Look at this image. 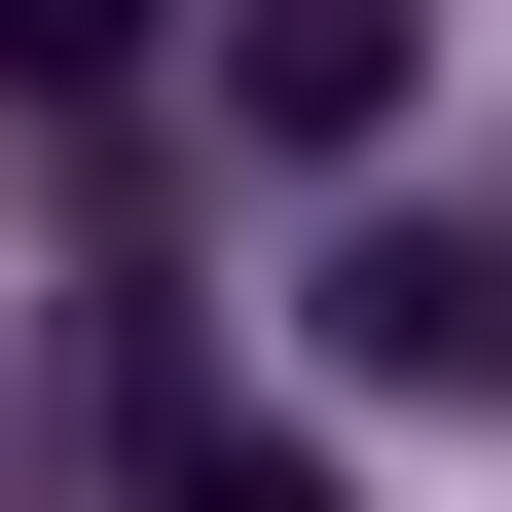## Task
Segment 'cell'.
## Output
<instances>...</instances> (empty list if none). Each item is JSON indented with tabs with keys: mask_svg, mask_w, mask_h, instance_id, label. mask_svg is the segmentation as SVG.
<instances>
[{
	"mask_svg": "<svg viewBox=\"0 0 512 512\" xmlns=\"http://www.w3.org/2000/svg\"><path fill=\"white\" fill-rule=\"evenodd\" d=\"M147 37H183V0H0V74H37V110H110Z\"/></svg>",
	"mask_w": 512,
	"mask_h": 512,
	"instance_id": "277c9868",
	"label": "cell"
},
{
	"mask_svg": "<svg viewBox=\"0 0 512 512\" xmlns=\"http://www.w3.org/2000/svg\"><path fill=\"white\" fill-rule=\"evenodd\" d=\"M147 512H330V439H256V403H147Z\"/></svg>",
	"mask_w": 512,
	"mask_h": 512,
	"instance_id": "3957f363",
	"label": "cell"
},
{
	"mask_svg": "<svg viewBox=\"0 0 512 512\" xmlns=\"http://www.w3.org/2000/svg\"><path fill=\"white\" fill-rule=\"evenodd\" d=\"M330 366H403V403H512V220H366V256H330Z\"/></svg>",
	"mask_w": 512,
	"mask_h": 512,
	"instance_id": "7a4b0ae2",
	"label": "cell"
},
{
	"mask_svg": "<svg viewBox=\"0 0 512 512\" xmlns=\"http://www.w3.org/2000/svg\"><path fill=\"white\" fill-rule=\"evenodd\" d=\"M403 74H439V0H220V110H256L293 183H366V147H403Z\"/></svg>",
	"mask_w": 512,
	"mask_h": 512,
	"instance_id": "6da1fadb",
	"label": "cell"
}]
</instances>
